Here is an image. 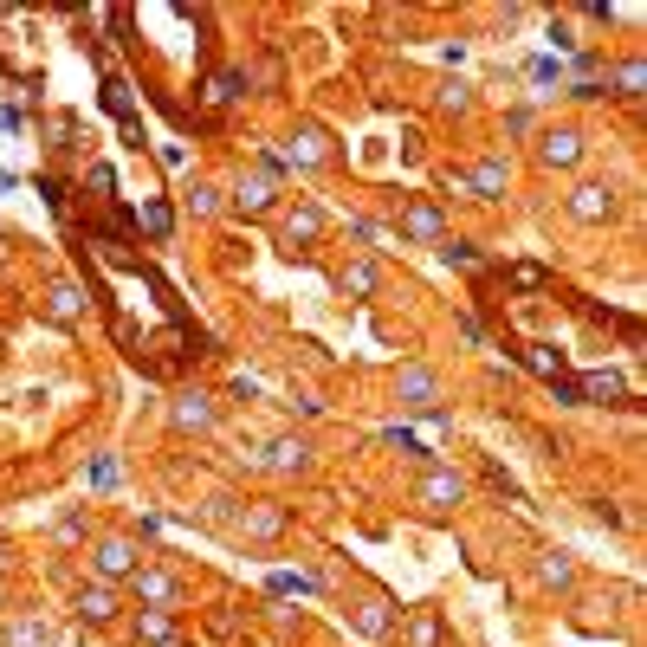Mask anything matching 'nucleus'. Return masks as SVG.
<instances>
[{
    "label": "nucleus",
    "mask_w": 647,
    "mask_h": 647,
    "mask_svg": "<svg viewBox=\"0 0 647 647\" xmlns=\"http://www.w3.org/2000/svg\"><path fill=\"white\" fill-rule=\"evenodd\" d=\"M46 311H52V318H59V324H72L78 318V311H85V298H78V285H52V292H46Z\"/></svg>",
    "instance_id": "nucleus-22"
},
{
    "label": "nucleus",
    "mask_w": 647,
    "mask_h": 647,
    "mask_svg": "<svg viewBox=\"0 0 647 647\" xmlns=\"http://www.w3.org/2000/svg\"><path fill=\"white\" fill-rule=\"evenodd\" d=\"M240 531H246V538H279V531H285V512H279V505H246V512H240Z\"/></svg>",
    "instance_id": "nucleus-15"
},
{
    "label": "nucleus",
    "mask_w": 647,
    "mask_h": 647,
    "mask_svg": "<svg viewBox=\"0 0 647 647\" xmlns=\"http://www.w3.org/2000/svg\"><path fill=\"white\" fill-rule=\"evenodd\" d=\"M91 563H98L104 583H123V576L143 570V557H136V544H130V538H104L98 550H91Z\"/></svg>",
    "instance_id": "nucleus-6"
},
{
    "label": "nucleus",
    "mask_w": 647,
    "mask_h": 647,
    "mask_svg": "<svg viewBox=\"0 0 647 647\" xmlns=\"http://www.w3.org/2000/svg\"><path fill=\"white\" fill-rule=\"evenodd\" d=\"M538 583H544V589H576V563L550 550V557H538Z\"/></svg>",
    "instance_id": "nucleus-20"
},
{
    "label": "nucleus",
    "mask_w": 647,
    "mask_h": 647,
    "mask_svg": "<svg viewBox=\"0 0 647 647\" xmlns=\"http://www.w3.org/2000/svg\"><path fill=\"white\" fill-rule=\"evenodd\" d=\"M136 641H149V647L175 641V615L169 609H143V615H136Z\"/></svg>",
    "instance_id": "nucleus-18"
},
{
    "label": "nucleus",
    "mask_w": 647,
    "mask_h": 647,
    "mask_svg": "<svg viewBox=\"0 0 647 647\" xmlns=\"http://www.w3.org/2000/svg\"><path fill=\"white\" fill-rule=\"evenodd\" d=\"M376 285H382L376 259H350V266L337 272V292H343V298H369V292H376Z\"/></svg>",
    "instance_id": "nucleus-14"
},
{
    "label": "nucleus",
    "mask_w": 647,
    "mask_h": 647,
    "mask_svg": "<svg viewBox=\"0 0 647 647\" xmlns=\"http://www.w3.org/2000/svg\"><path fill=\"white\" fill-rule=\"evenodd\" d=\"M324 240V214L318 208H292V214H285V246H292V253H298V246H318Z\"/></svg>",
    "instance_id": "nucleus-13"
},
{
    "label": "nucleus",
    "mask_w": 647,
    "mask_h": 647,
    "mask_svg": "<svg viewBox=\"0 0 647 647\" xmlns=\"http://www.w3.org/2000/svg\"><path fill=\"white\" fill-rule=\"evenodd\" d=\"M402 635H408V647H440V615L434 609H415Z\"/></svg>",
    "instance_id": "nucleus-21"
},
{
    "label": "nucleus",
    "mask_w": 647,
    "mask_h": 647,
    "mask_svg": "<svg viewBox=\"0 0 647 647\" xmlns=\"http://www.w3.org/2000/svg\"><path fill=\"white\" fill-rule=\"evenodd\" d=\"M188 214H220V188L214 182H195V188H188Z\"/></svg>",
    "instance_id": "nucleus-24"
},
{
    "label": "nucleus",
    "mask_w": 647,
    "mask_h": 647,
    "mask_svg": "<svg viewBox=\"0 0 647 647\" xmlns=\"http://www.w3.org/2000/svg\"><path fill=\"white\" fill-rule=\"evenodd\" d=\"M130 589H136V602H143V609H182V576H175V570H149V563H143V570H136L130 576Z\"/></svg>",
    "instance_id": "nucleus-2"
},
{
    "label": "nucleus",
    "mask_w": 647,
    "mask_h": 647,
    "mask_svg": "<svg viewBox=\"0 0 647 647\" xmlns=\"http://www.w3.org/2000/svg\"><path fill=\"white\" fill-rule=\"evenodd\" d=\"M570 214L589 220V227H596V220H609V214H615V188H609V182H583V188L570 195Z\"/></svg>",
    "instance_id": "nucleus-11"
},
{
    "label": "nucleus",
    "mask_w": 647,
    "mask_h": 647,
    "mask_svg": "<svg viewBox=\"0 0 647 647\" xmlns=\"http://www.w3.org/2000/svg\"><path fill=\"white\" fill-rule=\"evenodd\" d=\"M460 499H466V479L447 473V466H428V473L415 479V505H428V512H453Z\"/></svg>",
    "instance_id": "nucleus-3"
},
{
    "label": "nucleus",
    "mask_w": 647,
    "mask_h": 647,
    "mask_svg": "<svg viewBox=\"0 0 647 647\" xmlns=\"http://www.w3.org/2000/svg\"><path fill=\"white\" fill-rule=\"evenodd\" d=\"M324 156H330L324 130H318V123H298V136H292V162H305V169H318Z\"/></svg>",
    "instance_id": "nucleus-17"
},
{
    "label": "nucleus",
    "mask_w": 647,
    "mask_h": 647,
    "mask_svg": "<svg viewBox=\"0 0 647 647\" xmlns=\"http://www.w3.org/2000/svg\"><path fill=\"white\" fill-rule=\"evenodd\" d=\"M460 182H466V195H473V201H499L505 182H512V162H505V156H479Z\"/></svg>",
    "instance_id": "nucleus-4"
},
{
    "label": "nucleus",
    "mask_w": 647,
    "mask_h": 647,
    "mask_svg": "<svg viewBox=\"0 0 647 647\" xmlns=\"http://www.w3.org/2000/svg\"><path fill=\"white\" fill-rule=\"evenodd\" d=\"M395 402L415 408V415H434V408H440V376L428 363H402V369H395Z\"/></svg>",
    "instance_id": "nucleus-1"
},
{
    "label": "nucleus",
    "mask_w": 647,
    "mask_h": 647,
    "mask_svg": "<svg viewBox=\"0 0 647 647\" xmlns=\"http://www.w3.org/2000/svg\"><path fill=\"white\" fill-rule=\"evenodd\" d=\"M538 162L544 169H576V162H583V130H544Z\"/></svg>",
    "instance_id": "nucleus-8"
},
{
    "label": "nucleus",
    "mask_w": 647,
    "mask_h": 647,
    "mask_svg": "<svg viewBox=\"0 0 647 647\" xmlns=\"http://www.w3.org/2000/svg\"><path fill=\"white\" fill-rule=\"evenodd\" d=\"M583 395H589V402H615V395H622V376H615V369H589Z\"/></svg>",
    "instance_id": "nucleus-23"
},
{
    "label": "nucleus",
    "mask_w": 647,
    "mask_h": 647,
    "mask_svg": "<svg viewBox=\"0 0 647 647\" xmlns=\"http://www.w3.org/2000/svg\"><path fill=\"white\" fill-rule=\"evenodd\" d=\"M233 98H240V78H233V72H220L214 85H208V104H233Z\"/></svg>",
    "instance_id": "nucleus-26"
},
{
    "label": "nucleus",
    "mask_w": 647,
    "mask_h": 647,
    "mask_svg": "<svg viewBox=\"0 0 647 647\" xmlns=\"http://www.w3.org/2000/svg\"><path fill=\"white\" fill-rule=\"evenodd\" d=\"M72 609H78V622L104 628L110 615H117V589H110V583H85V589H78V596H72Z\"/></svg>",
    "instance_id": "nucleus-10"
},
{
    "label": "nucleus",
    "mask_w": 647,
    "mask_h": 647,
    "mask_svg": "<svg viewBox=\"0 0 647 647\" xmlns=\"http://www.w3.org/2000/svg\"><path fill=\"white\" fill-rule=\"evenodd\" d=\"M440 110H473V91H466V85H460V78H453V85H447V91H440Z\"/></svg>",
    "instance_id": "nucleus-27"
},
{
    "label": "nucleus",
    "mask_w": 647,
    "mask_h": 647,
    "mask_svg": "<svg viewBox=\"0 0 647 647\" xmlns=\"http://www.w3.org/2000/svg\"><path fill=\"white\" fill-rule=\"evenodd\" d=\"M169 421H175V428H182V434H208L214 428V395H175V408H169Z\"/></svg>",
    "instance_id": "nucleus-9"
},
{
    "label": "nucleus",
    "mask_w": 647,
    "mask_h": 647,
    "mask_svg": "<svg viewBox=\"0 0 647 647\" xmlns=\"http://www.w3.org/2000/svg\"><path fill=\"white\" fill-rule=\"evenodd\" d=\"M0 570H7V544H0Z\"/></svg>",
    "instance_id": "nucleus-28"
},
{
    "label": "nucleus",
    "mask_w": 647,
    "mask_h": 647,
    "mask_svg": "<svg viewBox=\"0 0 647 647\" xmlns=\"http://www.w3.org/2000/svg\"><path fill=\"white\" fill-rule=\"evenodd\" d=\"M402 233L421 246H447V214L434 208V201H408L402 208Z\"/></svg>",
    "instance_id": "nucleus-5"
},
{
    "label": "nucleus",
    "mask_w": 647,
    "mask_h": 647,
    "mask_svg": "<svg viewBox=\"0 0 647 647\" xmlns=\"http://www.w3.org/2000/svg\"><path fill=\"white\" fill-rule=\"evenodd\" d=\"M233 208L240 214H266L272 208V175H246V182L233 188Z\"/></svg>",
    "instance_id": "nucleus-16"
},
{
    "label": "nucleus",
    "mask_w": 647,
    "mask_h": 647,
    "mask_svg": "<svg viewBox=\"0 0 647 647\" xmlns=\"http://www.w3.org/2000/svg\"><path fill=\"white\" fill-rule=\"evenodd\" d=\"M356 635H363V641H389V635H395V609H389L382 596L356 602Z\"/></svg>",
    "instance_id": "nucleus-12"
},
{
    "label": "nucleus",
    "mask_w": 647,
    "mask_h": 647,
    "mask_svg": "<svg viewBox=\"0 0 647 647\" xmlns=\"http://www.w3.org/2000/svg\"><path fill=\"white\" fill-rule=\"evenodd\" d=\"M259 466H272V473H311V440L279 434L266 453H259Z\"/></svg>",
    "instance_id": "nucleus-7"
},
{
    "label": "nucleus",
    "mask_w": 647,
    "mask_h": 647,
    "mask_svg": "<svg viewBox=\"0 0 647 647\" xmlns=\"http://www.w3.org/2000/svg\"><path fill=\"white\" fill-rule=\"evenodd\" d=\"M615 85H622V98H641V85H647V65H641V59H628L622 72H615Z\"/></svg>",
    "instance_id": "nucleus-25"
},
{
    "label": "nucleus",
    "mask_w": 647,
    "mask_h": 647,
    "mask_svg": "<svg viewBox=\"0 0 647 647\" xmlns=\"http://www.w3.org/2000/svg\"><path fill=\"white\" fill-rule=\"evenodd\" d=\"M162 647H182V641H162Z\"/></svg>",
    "instance_id": "nucleus-29"
},
{
    "label": "nucleus",
    "mask_w": 647,
    "mask_h": 647,
    "mask_svg": "<svg viewBox=\"0 0 647 647\" xmlns=\"http://www.w3.org/2000/svg\"><path fill=\"white\" fill-rule=\"evenodd\" d=\"M7 647H52V635H46L39 615H13L7 622Z\"/></svg>",
    "instance_id": "nucleus-19"
}]
</instances>
